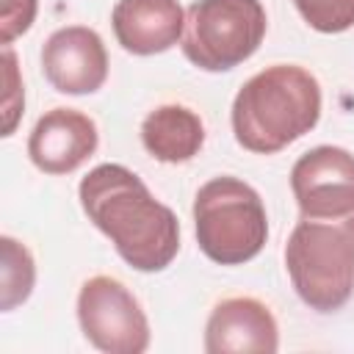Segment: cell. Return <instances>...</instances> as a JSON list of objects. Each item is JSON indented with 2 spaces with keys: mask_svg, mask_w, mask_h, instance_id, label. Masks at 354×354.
Listing matches in <instances>:
<instances>
[{
  "mask_svg": "<svg viewBox=\"0 0 354 354\" xmlns=\"http://www.w3.org/2000/svg\"><path fill=\"white\" fill-rule=\"evenodd\" d=\"M41 72L61 94H94L108 80V50L102 36L86 25H66L50 33L41 47Z\"/></svg>",
  "mask_w": 354,
  "mask_h": 354,
  "instance_id": "8",
  "label": "cell"
},
{
  "mask_svg": "<svg viewBox=\"0 0 354 354\" xmlns=\"http://www.w3.org/2000/svg\"><path fill=\"white\" fill-rule=\"evenodd\" d=\"M3 83H6V94H3V136L8 138L17 130V122L25 111V91H22V77L17 69V55L11 50V44H3Z\"/></svg>",
  "mask_w": 354,
  "mask_h": 354,
  "instance_id": "15",
  "label": "cell"
},
{
  "mask_svg": "<svg viewBox=\"0 0 354 354\" xmlns=\"http://www.w3.org/2000/svg\"><path fill=\"white\" fill-rule=\"evenodd\" d=\"M77 196L88 221L130 268L155 274L171 266L180 252V221L136 171L122 163H100L80 180Z\"/></svg>",
  "mask_w": 354,
  "mask_h": 354,
  "instance_id": "1",
  "label": "cell"
},
{
  "mask_svg": "<svg viewBox=\"0 0 354 354\" xmlns=\"http://www.w3.org/2000/svg\"><path fill=\"white\" fill-rule=\"evenodd\" d=\"M230 119L243 149L274 155L318 124L321 86L304 66H266L238 88Z\"/></svg>",
  "mask_w": 354,
  "mask_h": 354,
  "instance_id": "2",
  "label": "cell"
},
{
  "mask_svg": "<svg viewBox=\"0 0 354 354\" xmlns=\"http://www.w3.org/2000/svg\"><path fill=\"white\" fill-rule=\"evenodd\" d=\"M141 144L160 163H185L205 144V124L188 105L166 102L141 122Z\"/></svg>",
  "mask_w": 354,
  "mask_h": 354,
  "instance_id": "12",
  "label": "cell"
},
{
  "mask_svg": "<svg viewBox=\"0 0 354 354\" xmlns=\"http://www.w3.org/2000/svg\"><path fill=\"white\" fill-rule=\"evenodd\" d=\"M77 324L86 340L105 354H141L149 348V321L138 299L113 277L97 274L80 285Z\"/></svg>",
  "mask_w": 354,
  "mask_h": 354,
  "instance_id": "6",
  "label": "cell"
},
{
  "mask_svg": "<svg viewBox=\"0 0 354 354\" xmlns=\"http://www.w3.org/2000/svg\"><path fill=\"white\" fill-rule=\"evenodd\" d=\"M285 268L310 310H340L354 293V213L343 218L301 216L285 243Z\"/></svg>",
  "mask_w": 354,
  "mask_h": 354,
  "instance_id": "3",
  "label": "cell"
},
{
  "mask_svg": "<svg viewBox=\"0 0 354 354\" xmlns=\"http://www.w3.org/2000/svg\"><path fill=\"white\" fill-rule=\"evenodd\" d=\"M266 30L260 0H196L185 11L180 50L205 72H227L257 53Z\"/></svg>",
  "mask_w": 354,
  "mask_h": 354,
  "instance_id": "5",
  "label": "cell"
},
{
  "mask_svg": "<svg viewBox=\"0 0 354 354\" xmlns=\"http://www.w3.org/2000/svg\"><path fill=\"white\" fill-rule=\"evenodd\" d=\"M279 348V326L271 310L252 296H232L213 307L205 324L207 354H274Z\"/></svg>",
  "mask_w": 354,
  "mask_h": 354,
  "instance_id": "10",
  "label": "cell"
},
{
  "mask_svg": "<svg viewBox=\"0 0 354 354\" xmlns=\"http://www.w3.org/2000/svg\"><path fill=\"white\" fill-rule=\"evenodd\" d=\"M0 249H3V266H0V279H3L0 293L3 296H0V310L11 313L17 304H22L33 293L36 263H33V254L28 252V246L19 243L11 235L0 238Z\"/></svg>",
  "mask_w": 354,
  "mask_h": 354,
  "instance_id": "13",
  "label": "cell"
},
{
  "mask_svg": "<svg viewBox=\"0 0 354 354\" xmlns=\"http://www.w3.org/2000/svg\"><path fill=\"white\" fill-rule=\"evenodd\" d=\"M116 41L133 55H158L183 39L185 11L177 0H119L111 11Z\"/></svg>",
  "mask_w": 354,
  "mask_h": 354,
  "instance_id": "11",
  "label": "cell"
},
{
  "mask_svg": "<svg viewBox=\"0 0 354 354\" xmlns=\"http://www.w3.org/2000/svg\"><path fill=\"white\" fill-rule=\"evenodd\" d=\"M290 191L307 218L354 213V155L332 144L307 149L290 169Z\"/></svg>",
  "mask_w": 354,
  "mask_h": 354,
  "instance_id": "7",
  "label": "cell"
},
{
  "mask_svg": "<svg viewBox=\"0 0 354 354\" xmlns=\"http://www.w3.org/2000/svg\"><path fill=\"white\" fill-rule=\"evenodd\" d=\"M194 230L202 254L218 266L254 260L268 241V216L260 194L230 174L207 180L194 196Z\"/></svg>",
  "mask_w": 354,
  "mask_h": 354,
  "instance_id": "4",
  "label": "cell"
},
{
  "mask_svg": "<svg viewBox=\"0 0 354 354\" xmlns=\"http://www.w3.org/2000/svg\"><path fill=\"white\" fill-rule=\"evenodd\" d=\"M293 6L318 33H343L354 28V0H293Z\"/></svg>",
  "mask_w": 354,
  "mask_h": 354,
  "instance_id": "14",
  "label": "cell"
},
{
  "mask_svg": "<svg viewBox=\"0 0 354 354\" xmlns=\"http://www.w3.org/2000/svg\"><path fill=\"white\" fill-rule=\"evenodd\" d=\"M39 11V0H3L0 8V41L11 44L17 36L28 33Z\"/></svg>",
  "mask_w": 354,
  "mask_h": 354,
  "instance_id": "16",
  "label": "cell"
},
{
  "mask_svg": "<svg viewBox=\"0 0 354 354\" xmlns=\"http://www.w3.org/2000/svg\"><path fill=\"white\" fill-rule=\"evenodd\" d=\"M100 144L91 116L75 108L47 111L28 136V158L44 174H69L83 166Z\"/></svg>",
  "mask_w": 354,
  "mask_h": 354,
  "instance_id": "9",
  "label": "cell"
}]
</instances>
